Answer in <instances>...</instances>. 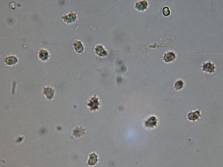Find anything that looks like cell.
Wrapping results in <instances>:
<instances>
[{"instance_id":"6da1fadb","label":"cell","mask_w":223,"mask_h":167,"mask_svg":"<svg viewBox=\"0 0 223 167\" xmlns=\"http://www.w3.org/2000/svg\"><path fill=\"white\" fill-rule=\"evenodd\" d=\"M87 105L91 111H95L99 109L100 103L98 98L96 95L92 96L89 100Z\"/></svg>"},{"instance_id":"7a4b0ae2","label":"cell","mask_w":223,"mask_h":167,"mask_svg":"<svg viewBox=\"0 0 223 167\" xmlns=\"http://www.w3.org/2000/svg\"><path fill=\"white\" fill-rule=\"evenodd\" d=\"M62 18L66 23L69 24L75 22L77 19V15L76 13L70 12L68 14L62 16Z\"/></svg>"},{"instance_id":"3957f363","label":"cell","mask_w":223,"mask_h":167,"mask_svg":"<svg viewBox=\"0 0 223 167\" xmlns=\"http://www.w3.org/2000/svg\"><path fill=\"white\" fill-rule=\"evenodd\" d=\"M43 94L48 100H52L55 95V90L51 87H45L43 89Z\"/></svg>"},{"instance_id":"277c9868","label":"cell","mask_w":223,"mask_h":167,"mask_svg":"<svg viewBox=\"0 0 223 167\" xmlns=\"http://www.w3.org/2000/svg\"><path fill=\"white\" fill-rule=\"evenodd\" d=\"M4 61L7 66H13L16 65L18 62V59L15 55H9L4 58Z\"/></svg>"},{"instance_id":"5b68a950","label":"cell","mask_w":223,"mask_h":167,"mask_svg":"<svg viewBox=\"0 0 223 167\" xmlns=\"http://www.w3.org/2000/svg\"><path fill=\"white\" fill-rule=\"evenodd\" d=\"M38 58L43 61H47L49 57V53L47 50L40 49L38 50Z\"/></svg>"},{"instance_id":"8992f818","label":"cell","mask_w":223,"mask_h":167,"mask_svg":"<svg viewBox=\"0 0 223 167\" xmlns=\"http://www.w3.org/2000/svg\"><path fill=\"white\" fill-rule=\"evenodd\" d=\"M94 50L96 54L101 57H104L107 55V51L102 45H97L94 48Z\"/></svg>"},{"instance_id":"52a82bcc","label":"cell","mask_w":223,"mask_h":167,"mask_svg":"<svg viewBox=\"0 0 223 167\" xmlns=\"http://www.w3.org/2000/svg\"><path fill=\"white\" fill-rule=\"evenodd\" d=\"M200 117H201V113L199 110L189 112L187 115L188 120L191 121H195L197 120Z\"/></svg>"},{"instance_id":"ba28073f","label":"cell","mask_w":223,"mask_h":167,"mask_svg":"<svg viewBox=\"0 0 223 167\" xmlns=\"http://www.w3.org/2000/svg\"><path fill=\"white\" fill-rule=\"evenodd\" d=\"M216 67L215 65L211 62L205 63L202 67L203 71L208 73H212L215 72Z\"/></svg>"},{"instance_id":"9c48e42d","label":"cell","mask_w":223,"mask_h":167,"mask_svg":"<svg viewBox=\"0 0 223 167\" xmlns=\"http://www.w3.org/2000/svg\"><path fill=\"white\" fill-rule=\"evenodd\" d=\"M73 47L76 52L81 53L84 51V46L82 42L79 40H75L73 43Z\"/></svg>"},{"instance_id":"30bf717a","label":"cell","mask_w":223,"mask_h":167,"mask_svg":"<svg viewBox=\"0 0 223 167\" xmlns=\"http://www.w3.org/2000/svg\"><path fill=\"white\" fill-rule=\"evenodd\" d=\"M157 124V119L154 116H152L148 119L146 121L145 123V125L146 127L154 128L156 126Z\"/></svg>"},{"instance_id":"8fae6325","label":"cell","mask_w":223,"mask_h":167,"mask_svg":"<svg viewBox=\"0 0 223 167\" xmlns=\"http://www.w3.org/2000/svg\"><path fill=\"white\" fill-rule=\"evenodd\" d=\"M148 2L146 1H138L135 4V7L139 10H144L147 8Z\"/></svg>"},{"instance_id":"7c38bea8","label":"cell","mask_w":223,"mask_h":167,"mask_svg":"<svg viewBox=\"0 0 223 167\" xmlns=\"http://www.w3.org/2000/svg\"><path fill=\"white\" fill-rule=\"evenodd\" d=\"M176 58V55L173 52H169L165 54L163 56V60L166 62H169L174 61Z\"/></svg>"},{"instance_id":"4fadbf2b","label":"cell","mask_w":223,"mask_h":167,"mask_svg":"<svg viewBox=\"0 0 223 167\" xmlns=\"http://www.w3.org/2000/svg\"><path fill=\"white\" fill-rule=\"evenodd\" d=\"M98 162V156L95 154H91L88 161V164L90 166H92L96 164Z\"/></svg>"},{"instance_id":"5bb4252c","label":"cell","mask_w":223,"mask_h":167,"mask_svg":"<svg viewBox=\"0 0 223 167\" xmlns=\"http://www.w3.org/2000/svg\"><path fill=\"white\" fill-rule=\"evenodd\" d=\"M85 130L83 129L82 128H79V131H78V129L76 128L75 130L73 131V134L75 135L76 137H80V136L84 134Z\"/></svg>"},{"instance_id":"9a60e30c","label":"cell","mask_w":223,"mask_h":167,"mask_svg":"<svg viewBox=\"0 0 223 167\" xmlns=\"http://www.w3.org/2000/svg\"><path fill=\"white\" fill-rule=\"evenodd\" d=\"M184 86V83L182 81H178L175 83V88L176 90H178L182 89Z\"/></svg>"},{"instance_id":"2e32d148","label":"cell","mask_w":223,"mask_h":167,"mask_svg":"<svg viewBox=\"0 0 223 167\" xmlns=\"http://www.w3.org/2000/svg\"><path fill=\"white\" fill-rule=\"evenodd\" d=\"M163 15L165 16H168L170 14V10H169V7H164L163 9Z\"/></svg>"}]
</instances>
